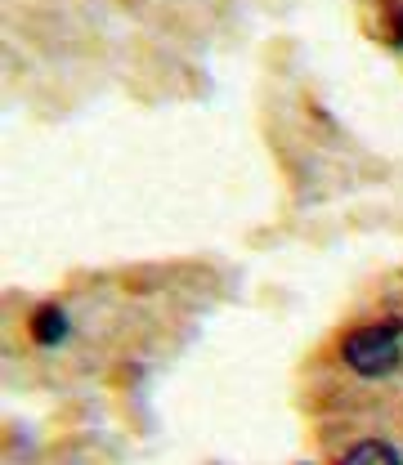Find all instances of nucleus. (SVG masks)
Listing matches in <instances>:
<instances>
[{
	"label": "nucleus",
	"mask_w": 403,
	"mask_h": 465,
	"mask_svg": "<svg viewBox=\"0 0 403 465\" xmlns=\"http://www.w3.org/2000/svg\"><path fill=\"white\" fill-rule=\"evenodd\" d=\"M341 358L358 376H386L403 362V341L390 322H372V327H358L341 341Z\"/></svg>",
	"instance_id": "obj_1"
},
{
	"label": "nucleus",
	"mask_w": 403,
	"mask_h": 465,
	"mask_svg": "<svg viewBox=\"0 0 403 465\" xmlns=\"http://www.w3.org/2000/svg\"><path fill=\"white\" fill-rule=\"evenodd\" d=\"M67 331H72V322H67L63 304H41V309L32 313V341H36V345L55 349L67 341Z\"/></svg>",
	"instance_id": "obj_2"
},
{
	"label": "nucleus",
	"mask_w": 403,
	"mask_h": 465,
	"mask_svg": "<svg viewBox=\"0 0 403 465\" xmlns=\"http://www.w3.org/2000/svg\"><path fill=\"white\" fill-rule=\"evenodd\" d=\"M341 465H403V457L399 448L386 443V439H363L341 457Z\"/></svg>",
	"instance_id": "obj_3"
},
{
	"label": "nucleus",
	"mask_w": 403,
	"mask_h": 465,
	"mask_svg": "<svg viewBox=\"0 0 403 465\" xmlns=\"http://www.w3.org/2000/svg\"><path fill=\"white\" fill-rule=\"evenodd\" d=\"M395 36H399V45H403V14H399V27H395Z\"/></svg>",
	"instance_id": "obj_4"
}]
</instances>
